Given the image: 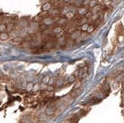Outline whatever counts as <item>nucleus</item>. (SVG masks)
Returning <instances> with one entry per match:
<instances>
[{
  "instance_id": "nucleus-26",
  "label": "nucleus",
  "mask_w": 124,
  "mask_h": 123,
  "mask_svg": "<svg viewBox=\"0 0 124 123\" xmlns=\"http://www.w3.org/2000/svg\"><path fill=\"white\" fill-rule=\"evenodd\" d=\"M123 103L124 105V97H123Z\"/></svg>"
},
{
  "instance_id": "nucleus-27",
  "label": "nucleus",
  "mask_w": 124,
  "mask_h": 123,
  "mask_svg": "<svg viewBox=\"0 0 124 123\" xmlns=\"http://www.w3.org/2000/svg\"><path fill=\"white\" fill-rule=\"evenodd\" d=\"M123 86H124V81H123Z\"/></svg>"
},
{
  "instance_id": "nucleus-7",
  "label": "nucleus",
  "mask_w": 124,
  "mask_h": 123,
  "mask_svg": "<svg viewBox=\"0 0 124 123\" xmlns=\"http://www.w3.org/2000/svg\"><path fill=\"white\" fill-rule=\"evenodd\" d=\"M79 34H80V33L75 31V30L74 32H72V35H71L72 40H75V39H77L78 37H79Z\"/></svg>"
},
{
  "instance_id": "nucleus-5",
  "label": "nucleus",
  "mask_w": 124,
  "mask_h": 123,
  "mask_svg": "<svg viewBox=\"0 0 124 123\" xmlns=\"http://www.w3.org/2000/svg\"><path fill=\"white\" fill-rule=\"evenodd\" d=\"M60 12V11L59 10V8H55L51 10V11L50 12V15H52L53 17H55V16H57L58 15H59Z\"/></svg>"
},
{
  "instance_id": "nucleus-13",
  "label": "nucleus",
  "mask_w": 124,
  "mask_h": 123,
  "mask_svg": "<svg viewBox=\"0 0 124 123\" xmlns=\"http://www.w3.org/2000/svg\"><path fill=\"white\" fill-rule=\"evenodd\" d=\"M61 31H62V27H55L54 30H53V33H56V34L60 33Z\"/></svg>"
},
{
  "instance_id": "nucleus-9",
  "label": "nucleus",
  "mask_w": 124,
  "mask_h": 123,
  "mask_svg": "<svg viewBox=\"0 0 124 123\" xmlns=\"http://www.w3.org/2000/svg\"><path fill=\"white\" fill-rule=\"evenodd\" d=\"M98 3V0H91L90 2H89L88 6L90 7V8H93V7H94L95 5H97Z\"/></svg>"
},
{
  "instance_id": "nucleus-1",
  "label": "nucleus",
  "mask_w": 124,
  "mask_h": 123,
  "mask_svg": "<svg viewBox=\"0 0 124 123\" xmlns=\"http://www.w3.org/2000/svg\"><path fill=\"white\" fill-rule=\"evenodd\" d=\"M55 21H56L55 19L53 18H51V17H47V18H43V24H44V25H46L47 26L53 25Z\"/></svg>"
},
{
  "instance_id": "nucleus-16",
  "label": "nucleus",
  "mask_w": 124,
  "mask_h": 123,
  "mask_svg": "<svg viewBox=\"0 0 124 123\" xmlns=\"http://www.w3.org/2000/svg\"><path fill=\"white\" fill-rule=\"evenodd\" d=\"M65 22H66V19L62 18H60L59 20H58V24H60V25H65Z\"/></svg>"
},
{
  "instance_id": "nucleus-24",
  "label": "nucleus",
  "mask_w": 124,
  "mask_h": 123,
  "mask_svg": "<svg viewBox=\"0 0 124 123\" xmlns=\"http://www.w3.org/2000/svg\"><path fill=\"white\" fill-rule=\"evenodd\" d=\"M71 1L72 0H63V2L65 3H69V2H71Z\"/></svg>"
},
{
  "instance_id": "nucleus-18",
  "label": "nucleus",
  "mask_w": 124,
  "mask_h": 123,
  "mask_svg": "<svg viewBox=\"0 0 124 123\" xmlns=\"http://www.w3.org/2000/svg\"><path fill=\"white\" fill-rule=\"evenodd\" d=\"M75 81V77L73 76V75L68 78V82H69V83H73Z\"/></svg>"
},
{
  "instance_id": "nucleus-17",
  "label": "nucleus",
  "mask_w": 124,
  "mask_h": 123,
  "mask_svg": "<svg viewBox=\"0 0 124 123\" xmlns=\"http://www.w3.org/2000/svg\"><path fill=\"white\" fill-rule=\"evenodd\" d=\"M13 27H14V25L13 24H9V25H8V27H7V30H9V31H12V29H13Z\"/></svg>"
},
{
  "instance_id": "nucleus-23",
  "label": "nucleus",
  "mask_w": 124,
  "mask_h": 123,
  "mask_svg": "<svg viewBox=\"0 0 124 123\" xmlns=\"http://www.w3.org/2000/svg\"><path fill=\"white\" fill-rule=\"evenodd\" d=\"M53 87H48L47 88V90H49V91H52V90H53Z\"/></svg>"
},
{
  "instance_id": "nucleus-2",
  "label": "nucleus",
  "mask_w": 124,
  "mask_h": 123,
  "mask_svg": "<svg viewBox=\"0 0 124 123\" xmlns=\"http://www.w3.org/2000/svg\"><path fill=\"white\" fill-rule=\"evenodd\" d=\"M42 8L43 11H45V12L50 11V10H51V8H52V4H51L50 2H47L45 3H43Z\"/></svg>"
},
{
  "instance_id": "nucleus-12",
  "label": "nucleus",
  "mask_w": 124,
  "mask_h": 123,
  "mask_svg": "<svg viewBox=\"0 0 124 123\" xmlns=\"http://www.w3.org/2000/svg\"><path fill=\"white\" fill-rule=\"evenodd\" d=\"M6 30H7V27H6V25H4V24H1V25H0V33H2V32H5Z\"/></svg>"
},
{
  "instance_id": "nucleus-4",
  "label": "nucleus",
  "mask_w": 124,
  "mask_h": 123,
  "mask_svg": "<svg viewBox=\"0 0 124 123\" xmlns=\"http://www.w3.org/2000/svg\"><path fill=\"white\" fill-rule=\"evenodd\" d=\"M101 11V6L100 5H95L94 7H93V8H91V12L92 14H98Z\"/></svg>"
},
{
  "instance_id": "nucleus-6",
  "label": "nucleus",
  "mask_w": 124,
  "mask_h": 123,
  "mask_svg": "<svg viewBox=\"0 0 124 123\" xmlns=\"http://www.w3.org/2000/svg\"><path fill=\"white\" fill-rule=\"evenodd\" d=\"M9 39V34L5 32H2L0 33V40H6Z\"/></svg>"
},
{
  "instance_id": "nucleus-20",
  "label": "nucleus",
  "mask_w": 124,
  "mask_h": 123,
  "mask_svg": "<svg viewBox=\"0 0 124 123\" xmlns=\"http://www.w3.org/2000/svg\"><path fill=\"white\" fill-rule=\"evenodd\" d=\"M59 41H60V43L61 44H65V40L64 37H61V38H60Z\"/></svg>"
},
{
  "instance_id": "nucleus-8",
  "label": "nucleus",
  "mask_w": 124,
  "mask_h": 123,
  "mask_svg": "<svg viewBox=\"0 0 124 123\" xmlns=\"http://www.w3.org/2000/svg\"><path fill=\"white\" fill-rule=\"evenodd\" d=\"M91 20L92 21H95V20H97L99 19V13L98 14H92L91 16L90 17Z\"/></svg>"
},
{
  "instance_id": "nucleus-22",
  "label": "nucleus",
  "mask_w": 124,
  "mask_h": 123,
  "mask_svg": "<svg viewBox=\"0 0 124 123\" xmlns=\"http://www.w3.org/2000/svg\"><path fill=\"white\" fill-rule=\"evenodd\" d=\"M80 87H81V82H78L75 85V88H79Z\"/></svg>"
},
{
  "instance_id": "nucleus-3",
  "label": "nucleus",
  "mask_w": 124,
  "mask_h": 123,
  "mask_svg": "<svg viewBox=\"0 0 124 123\" xmlns=\"http://www.w3.org/2000/svg\"><path fill=\"white\" fill-rule=\"evenodd\" d=\"M88 13V10L85 7H80V8H78V14L80 16H83V15H85L86 14Z\"/></svg>"
},
{
  "instance_id": "nucleus-14",
  "label": "nucleus",
  "mask_w": 124,
  "mask_h": 123,
  "mask_svg": "<svg viewBox=\"0 0 124 123\" xmlns=\"http://www.w3.org/2000/svg\"><path fill=\"white\" fill-rule=\"evenodd\" d=\"M94 30V26H93V25H89L88 27V30H87V32L88 33H92L93 31Z\"/></svg>"
},
{
  "instance_id": "nucleus-19",
  "label": "nucleus",
  "mask_w": 124,
  "mask_h": 123,
  "mask_svg": "<svg viewBox=\"0 0 124 123\" xmlns=\"http://www.w3.org/2000/svg\"><path fill=\"white\" fill-rule=\"evenodd\" d=\"M91 0H83L82 1V5H89V2H90Z\"/></svg>"
},
{
  "instance_id": "nucleus-15",
  "label": "nucleus",
  "mask_w": 124,
  "mask_h": 123,
  "mask_svg": "<svg viewBox=\"0 0 124 123\" xmlns=\"http://www.w3.org/2000/svg\"><path fill=\"white\" fill-rule=\"evenodd\" d=\"M89 25L88 24H83V25H81V30H83V31H87V30H88V27Z\"/></svg>"
},
{
  "instance_id": "nucleus-21",
  "label": "nucleus",
  "mask_w": 124,
  "mask_h": 123,
  "mask_svg": "<svg viewBox=\"0 0 124 123\" xmlns=\"http://www.w3.org/2000/svg\"><path fill=\"white\" fill-rule=\"evenodd\" d=\"M14 41L15 42H17V43H19V42H21L22 41V39L20 38V37H17V38H15L14 39Z\"/></svg>"
},
{
  "instance_id": "nucleus-11",
  "label": "nucleus",
  "mask_w": 124,
  "mask_h": 123,
  "mask_svg": "<svg viewBox=\"0 0 124 123\" xmlns=\"http://www.w3.org/2000/svg\"><path fill=\"white\" fill-rule=\"evenodd\" d=\"M46 114H47V115H49V116L53 115V114H54L53 109L52 108H48V109H47V110H46Z\"/></svg>"
},
{
  "instance_id": "nucleus-25",
  "label": "nucleus",
  "mask_w": 124,
  "mask_h": 123,
  "mask_svg": "<svg viewBox=\"0 0 124 123\" xmlns=\"http://www.w3.org/2000/svg\"><path fill=\"white\" fill-rule=\"evenodd\" d=\"M104 1L105 2H110L111 1V0H104Z\"/></svg>"
},
{
  "instance_id": "nucleus-10",
  "label": "nucleus",
  "mask_w": 124,
  "mask_h": 123,
  "mask_svg": "<svg viewBox=\"0 0 124 123\" xmlns=\"http://www.w3.org/2000/svg\"><path fill=\"white\" fill-rule=\"evenodd\" d=\"M74 16H75V13L71 12V11H69L68 12L65 14V17H66V18H68V19H71V18H73Z\"/></svg>"
}]
</instances>
